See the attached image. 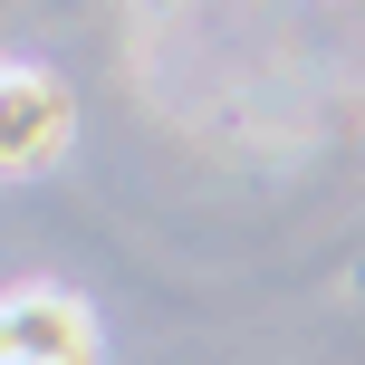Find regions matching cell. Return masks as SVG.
Returning a JSON list of instances; mask_svg holds the SVG:
<instances>
[{
  "label": "cell",
  "instance_id": "1",
  "mask_svg": "<svg viewBox=\"0 0 365 365\" xmlns=\"http://www.w3.org/2000/svg\"><path fill=\"white\" fill-rule=\"evenodd\" d=\"M0 336H10V365H96V317L68 289H10Z\"/></svg>",
  "mask_w": 365,
  "mask_h": 365
},
{
  "label": "cell",
  "instance_id": "2",
  "mask_svg": "<svg viewBox=\"0 0 365 365\" xmlns=\"http://www.w3.org/2000/svg\"><path fill=\"white\" fill-rule=\"evenodd\" d=\"M68 145V87L48 68H0V173H38Z\"/></svg>",
  "mask_w": 365,
  "mask_h": 365
},
{
  "label": "cell",
  "instance_id": "3",
  "mask_svg": "<svg viewBox=\"0 0 365 365\" xmlns=\"http://www.w3.org/2000/svg\"><path fill=\"white\" fill-rule=\"evenodd\" d=\"M0 365H10V336H0Z\"/></svg>",
  "mask_w": 365,
  "mask_h": 365
}]
</instances>
